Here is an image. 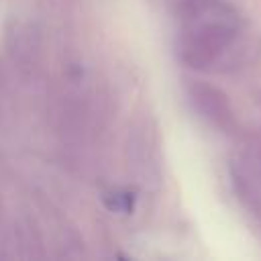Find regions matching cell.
Returning a JSON list of instances; mask_svg holds the SVG:
<instances>
[{
    "label": "cell",
    "instance_id": "6da1fadb",
    "mask_svg": "<svg viewBox=\"0 0 261 261\" xmlns=\"http://www.w3.org/2000/svg\"><path fill=\"white\" fill-rule=\"evenodd\" d=\"M241 33V16L234 6L222 2L212 14L181 24L175 37L177 59L192 69H212L237 43Z\"/></svg>",
    "mask_w": 261,
    "mask_h": 261
},
{
    "label": "cell",
    "instance_id": "277c9868",
    "mask_svg": "<svg viewBox=\"0 0 261 261\" xmlns=\"http://www.w3.org/2000/svg\"><path fill=\"white\" fill-rule=\"evenodd\" d=\"M186 94L194 110L208 124L222 133H232L237 128V114L228 96L220 88L202 80H190L186 86Z\"/></svg>",
    "mask_w": 261,
    "mask_h": 261
},
{
    "label": "cell",
    "instance_id": "3957f363",
    "mask_svg": "<svg viewBox=\"0 0 261 261\" xmlns=\"http://www.w3.org/2000/svg\"><path fill=\"white\" fill-rule=\"evenodd\" d=\"M126 161L137 184H141L143 188H151L159 184L161 163H159L157 137L147 122H137L128 130Z\"/></svg>",
    "mask_w": 261,
    "mask_h": 261
},
{
    "label": "cell",
    "instance_id": "5b68a950",
    "mask_svg": "<svg viewBox=\"0 0 261 261\" xmlns=\"http://www.w3.org/2000/svg\"><path fill=\"white\" fill-rule=\"evenodd\" d=\"M6 53L14 67L24 75H33L41 65V43L39 35L29 27L14 22L6 31Z\"/></svg>",
    "mask_w": 261,
    "mask_h": 261
},
{
    "label": "cell",
    "instance_id": "7a4b0ae2",
    "mask_svg": "<svg viewBox=\"0 0 261 261\" xmlns=\"http://www.w3.org/2000/svg\"><path fill=\"white\" fill-rule=\"evenodd\" d=\"M228 169L239 200L261 216V135L251 137L232 155Z\"/></svg>",
    "mask_w": 261,
    "mask_h": 261
},
{
    "label": "cell",
    "instance_id": "8992f818",
    "mask_svg": "<svg viewBox=\"0 0 261 261\" xmlns=\"http://www.w3.org/2000/svg\"><path fill=\"white\" fill-rule=\"evenodd\" d=\"M106 202L112 210H118V212H128L133 208V198H128L126 192H114L106 196Z\"/></svg>",
    "mask_w": 261,
    "mask_h": 261
}]
</instances>
